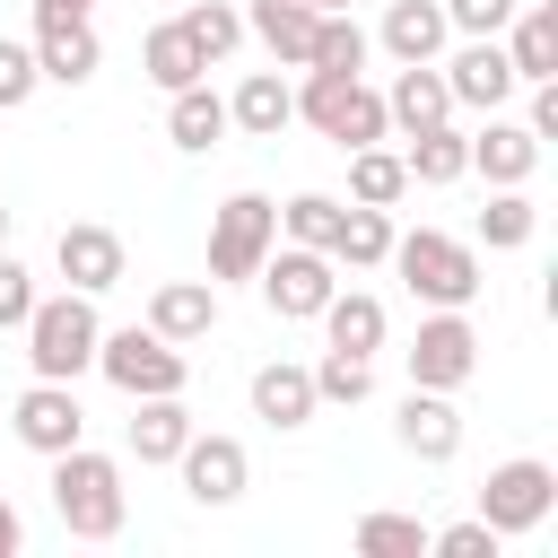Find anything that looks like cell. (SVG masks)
<instances>
[{"mask_svg":"<svg viewBox=\"0 0 558 558\" xmlns=\"http://www.w3.org/2000/svg\"><path fill=\"white\" fill-rule=\"evenodd\" d=\"M253 288H262V305H270L279 323H314V314L331 305V288H340V262H331L323 244H270L262 270H253Z\"/></svg>","mask_w":558,"mask_h":558,"instance_id":"obj_6","label":"cell"},{"mask_svg":"<svg viewBox=\"0 0 558 558\" xmlns=\"http://www.w3.org/2000/svg\"><path fill=\"white\" fill-rule=\"evenodd\" d=\"M96 375H105L122 401H148V392H183L192 357H183L174 340H157L148 323H122V331H105V340H96Z\"/></svg>","mask_w":558,"mask_h":558,"instance_id":"obj_5","label":"cell"},{"mask_svg":"<svg viewBox=\"0 0 558 558\" xmlns=\"http://www.w3.org/2000/svg\"><path fill=\"white\" fill-rule=\"evenodd\" d=\"M296 122H314L340 157H349V148H375V140L392 131L384 96H375L366 78H349V70H305V78H296Z\"/></svg>","mask_w":558,"mask_h":558,"instance_id":"obj_4","label":"cell"},{"mask_svg":"<svg viewBox=\"0 0 558 558\" xmlns=\"http://www.w3.org/2000/svg\"><path fill=\"white\" fill-rule=\"evenodd\" d=\"M392 445H401L410 462H453V453H462V410H453V392L410 384V392H401V418H392Z\"/></svg>","mask_w":558,"mask_h":558,"instance_id":"obj_14","label":"cell"},{"mask_svg":"<svg viewBox=\"0 0 558 558\" xmlns=\"http://www.w3.org/2000/svg\"><path fill=\"white\" fill-rule=\"evenodd\" d=\"M44 488H52V514H61L70 541H113L122 514H131V497H122V462L96 453V445L52 453V480H44Z\"/></svg>","mask_w":558,"mask_h":558,"instance_id":"obj_1","label":"cell"},{"mask_svg":"<svg viewBox=\"0 0 558 558\" xmlns=\"http://www.w3.org/2000/svg\"><path fill=\"white\" fill-rule=\"evenodd\" d=\"M131 462H174L183 445H192V410H183V392H148L140 410H131Z\"/></svg>","mask_w":558,"mask_h":558,"instance_id":"obj_26","label":"cell"},{"mask_svg":"<svg viewBox=\"0 0 558 558\" xmlns=\"http://www.w3.org/2000/svg\"><path fill=\"white\" fill-rule=\"evenodd\" d=\"M174 471H183V497H192V506H235V497L253 488V453H244L235 436H201V427H192V445L174 453Z\"/></svg>","mask_w":558,"mask_h":558,"instance_id":"obj_13","label":"cell"},{"mask_svg":"<svg viewBox=\"0 0 558 558\" xmlns=\"http://www.w3.org/2000/svg\"><path fill=\"white\" fill-rule=\"evenodd\" d=\"M357 558H427V523L418 514H392V506H375V514H357Z\"/></svg>","mask_w":558,"mask_h":558,"instance_id":"obj_33","label":"cell"},{"mask_svg":"<svg viewBox=\"0 0 558 558\" xmlns=\"http://www.w3.org/2000/svg\"><path fill=\"white\" fill-rule=\"evenodd\" d=\"M410 192V166H401V148H349V201H366V209H392Z\"/></svg>","mask_w":558,"mask_h":558,"instance_id":"obj_30","label":"cell"},{"mask_svg":"<svg viewBox=\"0 0 558 558\" xmlns=\"http://www.w3.org/2000/svg\"><path fill=\"white\" fill-rule=\"evenodd\" d=\"M305 70H366V26L349 17V9H323L314 17V52H305Z\"/></svg>","mask_w":558,"mask_h":558,"instance_id":"obj_34","label":"cell"},{"mask_svg":"<svg viewBox=\"0 0 558 558\" xmlns=\"http://www.w3.org/2000/svg\"><path fill=\"white\" fill-rule=\"evenodd\" d=\"M296 122V87L279 78V70H253L235 96H227V131H244V140H279Z\"/></svg>","mask_w":558,"mask_h":558,"instance_id":"obj_22","label":"cell"},{"mask_svg":"<svg viewBox=\"0 0 558 558\" xmlns=\"http://www.w3.org/2000/svg\"><path fill=\"white\" fill-rule=\"evenodd\" d=\"M9 218H17V209H9V201H0V244H9Z\"/></svg>","mask_w":558,"mask_h":558,"instance_id":"obj_45","label":"cell"},{"mask_svg":"<svg viewBox=\"0 0 558 558\" xmlns=\"http://www.w3.org/2000/svg\"><path fill=\"white\" fill-rule=\"evenodd\" d=\"M9 436L26 445V453H70V445H87V410H78V384H52V375H35L26 392H17V410H9Z\"/></svg>","mask_w":558,"mask_h":558,"instance_id":"obj_10","label":"cell"},{"mask_svg":"<svg viewBox=\"0 0 558 558\" xmlns=\"http://www.w3.org/2000/svg\"><path fill=\"white\" fill-rule=\"evenodd\" d=\"M401 166H410V183L445 192V183H462V174H471V131H453V122H436V131H410Z\"/></svg>","mask_w":558,"mask_h":558,"instance_id":"obj_28","label":"cell"},{"mask_svg":"<svg viewBox=\"0 0 558 558\" xmlns=\"http://www.w3.org/2000/svg\"><path fill=\"white\" fill-rule=\"evenodd\" d=\"M375 44H384L392 61H436V52L453 44L445 0H392V9H384V26H375Z\"/></svg>","mask_w":558,"mask_h":558,"instance_id":"obj_23","label":"cell"},{"mask_svg":"<svg viewBox=\"0 0 558 558\" xmlns=\"http://www.w3.org/2000/svg\"><path fill=\"white\" fill-rule=\"evenodd\" d=\"M436 70H445V96H453V113H497V105L523 87L497 35H462V52H453V61H436Z\"/></svg>","mask_w":558,"mask_h":558,"instance_id":"obj_11","label":"cell"},{"mask_svg":"<svg viewBox=\"0 0 558 558\" xmlns=\"http://www.w3.org/2000/svg\"><path fill=\"white\" fill-rule=\"evenodd\" d=\"M270 244H279V201L270 192H227L209 209V279H253Z\"/></svg>","mask_w":558,"mask_h":558,"instance_id":"obj_7","label":"cell"},{"mask_svg":"<svg viewBox=\"0 0 558 558\" xmlns=\"http://www.w3.org/2000/svg\"><path fill=\"white\" fill-rule=\"evenodd\" d=\"M35 70H44V87H87L105 70L96 26L87 17H35Z\"/></svg>","mask_w":558,"mask_h":558,"instance_id":"obj_16","label":"cell"},{"mask_svg":"<svg viewBox=\"0 0 558 558\" xmlns=\"http://www.w3.org/2000/svg\"><path fill=\"white\" fill-rule=\"evenodd\" d=\"M17 549H26V514L0 497V558H17Z\"/></svg>","mask_w":558,"mask_h":558,"instance_id":"obj_42","label":"cell"},{"mask_svg":"<svg viewBox=\"0 0 558 558\" xmlns=\"http://www.w3.org/2000/svg\"><path fill=\"white\" fill-rule=\"evenodd\" d=\"M35 296H44V288H35V270H26V262L0 244V331H17V323L35 314Z\"/></svg>","mask_w":558,"mask_h":558,"instance_id":"obj_38","label":"cell"},{"mask_svg":"<svg viewBox=\"0 0 558 558\" xmlns=\"http://www.w3.org/2000/svg\"><path fill=\"white\" fill-rule=\"evenodd\" d=\"M96 0H35V17H87Z\"/></svg>","mask_w":558,"mask_h":558,"instance_id":"obj_43","label":"cell"},{"mask_svg":"<svg viewBox=\"0 0 558 558\" xmlns=\"http://www.w3.org/2000/svg\"><path fill=\"white\" fill-rule=\"evenodd\" d=\"M305 375H314V401H331V410H357L375 392V357H349V349H323V366H305Z\"/></svg>","mask_w":558,"mask_h":558,"instance_id":"obj_35","label":"cell"},{"mask_svg":"<svg viewBox=\"0 0 558 558\" xmlns=\"http://www.w3.org/2000/svg\"><path fill=\"white\" fill-rule=\"evenodd\" d=\"M506 61H514V78L532 87V78H558V0H514V17H506Z\"/></svg>","mask_w":558,"mask_h":558,"instance_id":"obj_19","label":"cell"},{"mask_svg":"<svg viewBox=\"0 0 558 558\" xmlns=\"http://www.w3.org/2000/svg\"><path fill=\"white\" fill-rule=\"evenodd\" d=\"M140 323H148L157 340H174V349L209 340V331H218V279H157Z\"/></svg>","mask_w":558,"mask_h":558,"instance_id":"obj_15","label":"cell"},{"mask_svg":"<svg viewBox=\"0 0 558 558\" xmlns=\"http://www.w3.org/2000/svg\"><path fill=\"white\" fill-rule=\"evenodd\" d=\"M384 113H392V131H401V140H410V131H436V122H453L445 70H436V61H401V70H392V87H384Z\"/></svg>","mask_w":558,"mask_h":558,"instance_id":"obj_20","label":"cell"},{"mask_svg":"<svg viewBox=\"0 0 558 558\" xmlns=\"http://www.w3.org/2000/svg\"><path fill=\"white\" fill-rule=\"evenodd\" d=\"M314 375L296 366V357H270V366H253V418L262 427H279V436H296V427H314Z\"/></svg>","mask_w":558,"mask_h":558,"instance_id":"obj_18","label":"cell"},{"mask_svg":"<svg viewBox=\"0 0 558 558\" xmlns=\"http://www.w3.org/2000/svg\"><path fill=\"white\" fill-rule=\"evenodd\" d=\"M384 262L401 270V288H410L418 305H471V296L488 288L480 253H471L462 235H445V227H410V235H392Z\"/></svg>","mask_w":558,"mask_h":558,"instance_id":"obj_2","label":"cell"},{"mask_svg":"<svg viewBox=\"0 0 558 558\" xmlns=\"http://www.w3.org/2000/svg\"><path fill=\"white\" fill-rule=\"evenodd\" d=\"M471 174H480V183H532V174H541V140H532L523 122H506V113H480V131H471Z\"/></svg>","mask_w":558,"mask_h":558,"instance_id":"obj_17","label":"cell"},{"mask_svg":"<svg viewBox=\"0 0 558 558\" xmlns=\"http://www.w3.org/2000/svg\"><path fill=\"white\" fill-rule=\"evenodd\" d=\"M305 9H357V0H305Z\"/></svg>","mask_w":558,"mask_h":558,"instance_id":"obj_44","label":"cell"},{"mask_svg":"<svg viewBox=\"0 0 558 558\" xmlns=\"http://www.w3.org/2000/svg\"><path fill=\"white\" fill-rule=\"evenodd\" d=\"M35 87H44V70H35V44H9V35H0V113H17Z\"/></svg>","mask_w":558,"mask_h":558,"instance_id":"obj_37","label":"cell"},{"mask_svg":"<svg viewBox=\"0 0 558 558\" xmlns=\"http://www.w3.org/2000/svg\"><path fill=\"white\" fill-rule=\"evenodd\" d=\"M17 331H26V366H35V375H52V384H78V375L96 366V340H105L96 296H78V288L35 296V314H26Z\"/></svg>","mask_w":558,"mask_h":558,"instance_id":"obj_3","label":"cell"},{"mask_svg":"<svg viewBox=\"0 0 558 558\" xmlns=\"http://www.w3.org/2000/svg\"><path fill=\"white\" fill-rule=\"evenodd\" d=\"M392 235H401V227H392V209H366V201H340V227H331V244H323V253H331L340 270H384V253H392Z\"/></svg>","mask_w":558,"mask_h":558,"instance_id":"obj_25","label":"cell"},{"mask_svg":"<svg viewBox=\"0 0 558 558\" xmlns=\"http://www.w3.org/2000/svg\"><path fill=\"white\" fill-rule=\"evenodd\" d=\"M532 235H541V209H532V192H523V183H488L480 244H488V253H514V244H532Z\"/></svg>","mask_w":558,"mask_h":558,"instance_id":"obj_29","label":"cell"},{"mask_svg":"<svg viewBox=\"0 0 558 558\" xmlns=\"http://www.w3.org/2000/svg\"><path fill=\"white\" fill-rule=\"evenodd\" d=\"M314 17H323V9H305V0H244V35H253L279 70H305V52H314Z\"/></svg>","mask_w":558,"mask_h":558,"instance_id":"obj_21","label":"cell"},{"mask_svg":"<svg viewBox=\"0 0 558 558\" xmlns=\"http://www.w3.org/2000/svg\"><path fill=\"white\" fill-rule=\"evenodd\" d=\"M549 506H558V471H549L541 453H514V462H497V471L480 480V523H488L497 541L541 532V523H549Z\"/></svg>","mask_w":558,"mask_h":558,"instance_id":"obj_8","label":"cell"},{"mask_svg":"<svg viewBox=\"0 0 558 558\" xmlns=\"http://www.w3.org/2000/svg\"><path fill=\"white\" fill-rule=\"evenodd\" d=\"M174 26H183V44L201 52V70H218V61L244 44V9H227V0H201V9H183Z\"/></svg>","mask_w":558,"mask_h":558,"instance_id":"obj_31","label":"cell"},{"mask_svg":"<svg viewBox=\"0 0 558 558\" xmlns=\"http://www.w3.org/2000/svg\"><path fill=\"white\" fill-rule=\"evenodd\" d=\"M331 227H340L331 192H288L279 201V244H331Z\"/></svg>","mask_w":558,"mask_h":558,"instance_id":"obj_36","label":"cell"},{"mask_svg":"<svg viewBox=\"0 0 558 558\" xmlns=\"http://www.w3.org/2000/svg\"><path fill=\"white\" fill-rule=\"evenodd\" d=\"M427 549H436V558H497L506 541H497V532L471 514V523H445V532H427Z\"/></svg>","mask_w":558,"mask_h":558,"instance_id":"obj_39","label":"cell"},{"mask_svg":"<svg viewBox=\"0 0 558 558\" xmlns=\"http://www.w3.org/2000/svg\"><path fill=\"white\" fill-rule=\"evenodd\" d=\"M506 17H514V0H445L453 35H506Z\"/></svg>","mask_w":558,"mask_h":558,"instance_id":"obj_40","label":"cell"},{"mask_svg":"<svg viewBox=\"0 0 558 558\" xmlns=\"http://www.w3.org/2000/svg\"><path fill=\"white\" fill-rule=\"evenodd\" d=\"M314 323H323V340L349 349V357H375V349H384V296H366V288H331V305H323Z\"/></svg>","mask_w":558,"mask_h":558,"instance_id":"obj_27","label":"cell"},{"mask_svg":"<svg viewBox=\"0 0 558 558\" xmlns=\"http://www.w3.org/2000/svg\"><path fill=\"white\" fill-rule=\"evenodd\" d=\"M140 70H148V87H166V96H174V87H192V78H201V52H192V44H183V26L166 17V26H148V35H140Z\"/></svg>","mask_w":558,"mask_h":558,"instance_id":"obj_32","label":"cell"},{"mask_svg":"<svg viewBox=\"0 0 558 558\" xmlns=\"http://www.w3.org/2000/svg\"><path fill=\"white\" fill-rule=\"evenodd\" d=\"M52 270H61V288H78V296H105V288H122V235L113 227H96V218H70L61 235H52Z\"/></svg>","mask_w":558,"mask_h":558,"instance_id":"obj_12","label":"cell"},{"mask_svg":"<svg viewBox=\"0 0 558 558\" xmlns=\"http://www.w3.org/2000/svg\"><path fill=\"white\" fill-rule=\"evenodd\" d=\"M523 131H532L541 148L558 140V78H532V113H523Z\"/></svg>","mask_w":558,"mask_h":558,"instance_id":"obj_41","label":"cell"},{"mask_svg":"<svg viewBox=\"0 0 558 558\" xmlns=\"http://www.w3.org/2000/svg\"><path fill=\"white\" fill-rule=\"evenodd\" d=\"M401 366H410V384H427V392H462V384L480 375V331H471V314H462V305H427V323H418V340L401 349Z\"/></svg>","mask_w":558,"mask_h":558,"instance_id":"obj_9","label":"cell"},{"mask_svg":"<svg viewBox=\"0 0 558 558\" xmlns=\"http://www.w3.org/2000/svg\"><path fill=\"white\" fill-rule=\"evenodd\" d=\"M166 140H174L183 157H201V148H218V140H227V96H218L209 78H192V87H174V96H166Z\"/></svg>","mask_w":558,"mask_h":558,"instance_id":"obj_24","label":"cell"}]
</instances>
